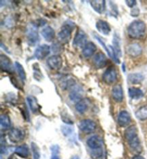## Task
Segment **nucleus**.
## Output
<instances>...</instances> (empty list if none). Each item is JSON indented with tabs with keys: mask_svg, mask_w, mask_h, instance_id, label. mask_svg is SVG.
Instances as JSON below:
<instances>
[{
	"mask_svg": "<svg viewBox=\"0 0 147 159\" xmlns=\"http://www.w3.org/2000/svg\"><path fill=\"white\" fill-rule=\"evenodd\" d=\"M125 138L127 140L130 148L133 151L140 152L141 151V146L138 137V130L136 126H130L126 130Z\"/></svg>",
	"mask_w": 147,
	"mask_h": 159,
	"instance_id": "obj_1",
	"label": "nucleus"
},
{
	"mask_svg": "<svg viewBox=\"0 0 147 159\" xmlns=\"http://www.w3.org/2000/svg\"><path fill=\"white\" fill-rule=\"evenodd\" d=\"M146 32V25L141 20H134L128 27V34L132 39H141Z\"/></svg>",
	"mask_w": 147,
	"mask_h": 159,
	"instance_id": "obj_2",
	"label": "nucleus"
},
{
	"mask_svg": "<svg viewBox=\"0 0 147 159\" xmlns=\"http://www.w3.org/2000/svg\"><path fill=\"white\" fill-rule=\"evenodd\" d=\"M76 25L71 20H67L64 23L61 30L58 32L57 37L59 41L62 44H67L71 38L72 32L73 31Z\"/></svg>",
	"mask_w": 147,
	"mask_h": 159,
	"instance_id": "obj_3",
	"label": "nucleus"
},
{
	"mask_svg": "<svg viewBox=\"0 0 147 159\" xmlns=\"http://www.w3.org/2000/svg\"><path fill=\"white\" fill-rule=\"evenodd\" d=\"M37 29H38V26L34 23H31L27 27L26 32L27 39L28 44L30 46L36 45L39 42V36Z\"/></svg>",
	"mask_w": 147,
	"mask_h": 159,
	"instance_id": "obj_4",
	"label": "nucleus"
},
{
	"mask_svg": "<svg viewBox=\"0 0 147 159\" xmlns=\"http://www.w3.org/2000/svg\"><path fill=\"white\" fill-rule=\"evenodd\" d=\"M62 58L59 55H55L50 57L47 60V64L51 70H59L62 67Z\"/></svg>",
	"mask_w": 147,
	"mask_h": 159,
	"instance_id": "obj_5",
	"label": "nucleus"
},
{
	"mask_svg": "<svg viewBox=\"0 0 147 159\" xmlns=\"http://www.w3.org/2000/svg\"><path fill=\"white\" fill-rule=\"evenodd\" d=\"M96 123L90 119H85L79 123V128L85 133H91L96 129Z\"/></svg>",
	"mask_w": 147,
	"mask_h": 159,
	"instance_id": "obj_6",
	"label": "nucleus"
},
{
	"mask_svg": "<svg viewBox=\"0 0 147 159\" xmlns=\"http://www.w3.org/2000/svg\"><path fill=\"white\" fill-rule=\"evenodd\" d=\"M86 143L93 151L101 150L103 147V141L99 135H92L88 138Z\"/></svg>",
	"mask_w": 147,
	"mask_h": 159,
	"instance_id": "obj_7",
	"label": "nucleus"
},
{
	"mask_svg": "<svg viewBox=\"0 0 147 159\" xmlns=\"http://www.w3.org/2000/svg\"><path fill=\"white\" fill-rule=\"evenodd\" d=\"M8 137L11 142L17 143L24 139L25 133L19 128H11L8 133Z\"/></svg>",
	"mask_w": 147,
	"mask_h": 159,
	"instance_id": "obj_8",
	"label": "nucleus"
},
{
	"mask_svg": "<svg viewBox=\"0 0 147 159\" xmlns=\"http://www.w3.org/2000/svg\"><path fill=\"white\" fill-rule=\"evenodd\" d=\"M117 80V72L113 67H108L103 75V80L106 84L114 83Z\"/></svg>",
	"mask_w": 147,
	"mask_h": 159,
	"instance_id": "obj_9",
	"label": "nucleus"
},
{
	"mask_svg": "<svg viewBox=\"0 0 147 159\" xmlns=\"http://www.w3.org/2000/svg\"><path fill=\"white\" fill-rule=\"evenodd\" d=\"M87 44V34L83 30H78L73 39V45L76 48H83Z\"/></svg>",
	"mask_w": 147,
	"mask_h": 159,
	"instance_id": "obj_10",
	"label": "nucleus"
},
{
	"mask_svg": "<svg viewBox=\"0 0 147 159\" xmlns=\"http://www.w3.org/2000/svg\"><path fill=\"white\" fill-rule=\"evenodd\" d=\"M50 47L48 44H41L37 47L34 51V57L39 60H44L50 53Z\"/></svg>",
	"mask_w": 147,
	"mask_h": 159,
	"instance_id": "obj_11",
	"label": "nucleus"
},
{
	"mask_svg": "<svg viewBox=\"0 0 147 159\" xmlns=\"http://www.w3.org/2000/svg\"><path fill=\"white\" fill-rule=\"evenodd\" d=\"M0 67L2 71L8 72V73H12V64H11V60L7 55H1L0 56Z\"/></svg>",
	"mask_w": 147,
	"mask_h": 159,
	"instance_id": "obj_12",
	"label": "nucleus"
},
{
	"mask_svg": "<svg viewBox=\"0 0 147 159\" xmlns=\"http://www.w3.org/2000/svg\"><path fill=\"white\" fill-rule=\"evenodd\" d=\"M83 95V90L80 86H75L71 89V92L69 93V98L71 101L78 102L82 100Z\"/></svg>",
	"mask_w": 147,
	"mask_h": 159,
	"instance_id": "obj_13",
	"label": "nucleus"
},
{
	"mask_svg": "<svg viewBox=\"0 0 147 159\" xmlns=\"http://www.w3.org/2000/svg\"><path fill=\"white\" fill-rule=\"evenodd\" d=\"M95 27H96L97 30L100 33L103 34L105 36L108 35L111 31L110 25L105 20H98L96 24H95Z\"/></svg>",
	"mask_w": 147,
	"mask_h": 159,
	"instance_id": "obj_14",
	"label": "nucleus"
},
{
	"mask_svg": "<svg viewBox=\"0 0 147 159\" xmlns=\"http://www.w3.org/2000/svg\"><path fill=\"white\" fill-rule=\"evenodd\" d=\"M126 51L130 57H136L142 53V48L138 43H133L126 47Z\"/></svg>",
	"mask_w": 147,
	"mask_h": 159,
	"instance_id": "obj_15",
	"label": "nucleus"
},
{
	"mask_svg": "<svg viewBox=\"0 0 147 159\" xmlns=\"http://www.w3.org/2000/svg\"><path fill=\"white\" fill-rule=\"evenodd\" d=\"M107 57L103 52H98L93 57V63L97 68L101 69L106 67L107 65Z\"/></svg>",
	"mask_w": 147,
	"mask_h": 159,
	"instance_id": "obj_16",
	"label": "nucleus"
},
{
	"mask_svg": "<svg viewBox=\"0 0 147 159\" xmlns=\"http://www.w3.org/2000/svg\"><path fill=\"white\" fill-rule=\"evenodd\" d=\"M131 121V118L130 114L129 112L126 111H121L118 116V123L121 127H126L129 125Z\"/></svg>",
	"mask_w": 147,
	"mask_h": 159,
	"instance_id": "obj_17",
	"label": "nucleus"
},
{
	"mask_svg": "<svg viewBox=\"0 0 147 159\" xmlns=\"http://www.w3.org/2000/svg\"><path fill=\"white\" fill-rule=\"evenodd\" d=\"M76 81L73 78L70 76H65L61 79L60 82V86L62 90H66L68 89H71L76 86Z\"/></svg>",
	"mask_w": 147,
	"mask_h": 159,
	"instance_id": "obj_18",
	"label": "nucleus"
},
{
	"mask_svg": "<svg viewBox=\"0 0 147 159\" xmlns=\"http://www.w3.org/2000/svg\"><path fill=\"white\" fill-rule=\"evenodd\" d=\"M41 34L47 42H52L55 38V32L50 26H46L42 30Z\"/></svg>",
	"mask_w": 147,
	"mask_h": 159,
	"instance_id": "obj_19",
	"label": "nucleus"
},
{
	"mask_svg": "<svg viewBox=\"0 0 147 159\" xmlns=\"http://www.w3.org/2000/svg\"><path fill=\"white\" fill-rule=\"evenodd\" d=\"M112 97L117 102H121L123 100V90L121 85H116L112 89Z\"/></svg>",
	"mask_w": 147,
	"mask_h": 159,
	"instance_id": "obj_20",
	"label": "nucleus"
},
{
	"mask_svg": "<svg viewBox=\"0 0 147 159\" xmlns=\"http://www.w3.org/2000/svg\"><path fill=\"white\" fill-rule=\"evenodd\" d=\"M97 47L95 44L92 43V42H89L85 44V46L83 48V55L86 58H88L91 57L94 55L95 52H96Z\"/></svg>",
	"mask_w": 147,
	"mask_h": 159,
	"instance_id": "obj_21",
	"label": "nucleus"
},
{
	"mask_svg": "<svg viewBox=\"0 0 147 159\" xmlns=\"http://www.w3.org/2000/svg\"><path fill=\"white\" fill-rule=\"evenodd\" d=\"M90 6L99 14L104 13L106 10V1L104 0H95V1H90Z\"/></svg>",
	"mask_w": 147,
	"mask_h": 159,
	"instance_id": "obj_22",
	"label": "nucleus"
},
{
	"mask_svg": "<svg viewBox=\"0 0 147 159\" xmlns=\"http://www.w3.org/2000/svg\"><path fill=\"white\" fill-rule=\"evenodd\" d=\"M121 37L117 32H115L113 34V48L115 50V52L117 55L118 57L119 58L122 56V52H121Z\"/></svg>",
	"mask_w": 147,
	"mask_h": 159,
	"instance_id": "obj_23",
	"label": "nucleus"
},
{
	"mask_svg": "<svg viewBox=\"0 0 147 159\" xmlns=\"http://www.w3.org/2000/svg\"><path fill=\"white\" fill-rule=\"evenodd\" d=\"M15 153L20 158H27L30 156V150L27 145H21L15 149Z\"/></svg>",
	"mask_w": 147,
	"mask_h": 159,
	"instance_id": "obj_24",
	"label": "nucleus"
},
{
	"mask_svg": "<svg viewBox=\"0 0 147 159\" xmlns=\"http://www.w3.org/2000/svg\"><path fill=\"white\" fill-rule=\"evenodd\" d=\"M89 104H90V101L88 99L85 98V99L80 100V101L76 102V111H78L79 113L83 114L88 110V107H89Z\"/></svg>",
	"mask_w": 147,
	"mask_h": 159,
	"instance_id": "obj_25",
	"label": "nucleus"
},
{
	"mask_svg": "<svg viewBox=\"0 0 147 159\" xmlns=\"http://www.w3.org/2000/svg\"><path fill=\"white\" fill-rule=\"evenodd\" d=\"M27 101L29 106L30 109L31 110L32 113H36L39 111V106L38 104V102L36 99V98H34L32 95H29L27 97Z\"/></svg>",
	"mask_w": 147,
	"mask_h": 159,
	"instance_id": "obj_26",
	"label": "nucleus"
},
{
	"mask_svg": "<svg viewBox=\"0 0 147 159\" xmlns=\"http://www.w3.org/2000/svg\"><path fill=\"white\" fill-rule=\"evenodd\" d=\"M144 77L143 75L141 73H138V72L129 74V76H128V80H129L130 83L133 84V85L140 84L144 80Z\"/></svg>",
	"mask_w": 147,
	"mask_h": 159,
	"instance_id": "obj_27",
	"label": "nucleus"
},
{
	"mask_svg": "<svg viewBox=\"0 0 147 159\" xmlns=\"http://www.w3.org/2000/svg\"><path fill=\"white\" fill-rule=\"evenodd\" d=\"M129 95L131 99L139 100L144 97V93L141 89L136 88H130L129 89Z\"/></svg>",
	"mask_w": 147,
	"mask_h": 159,
	"instance_id": "obj_28",
	"label": "nucleus"
},
{
	"mask_svg": "<svg viewBox=\"0 0 147 159\" xmlns=\"http://www.w3.org/2000/svg\"><path fill=\"white\" fill-rule=\"evenodd\" d=\"M0 124H1L2 130H8L11 127V120L8 115L3 114L0 118Z\"/></svg>",
	"mask_w": 147,
	"mask_h": 159,
	"instance_id": "obj_29",
	"label": "nucleus"
},
{
	"mask_svg": "<svg viewBox=\"0 0 147 159\" xmlns=\"http://www.w3.org/2000/svg\"><path fill=\"white\" fill-rule=\"evenodd\" d=\"M15 67L16 71L17 72L18 75L20 78V79L22 80V81L26 80V78H27L26 72H25V68L23 67L22 65H21L19 62H15Z\"/></svg>",
	"mask_w": 147,
	"mask_h": 159,
	"instance_id": "obj_30",
	"label": "nucleus"
},
{
	"mask_svg": "<svg viewBox=\"0 0 147 159\" xmlns=\"http://www.w3.org/2000/svg\"><path fill=\"white\" fill-rule=\"evenodd\" d=\"M136 117L140 120H145L147 119V106H142L137 110Z\"/></svg>",
	"mask_w": 147,
	"mask_h": 159,
	"instance_id": "obj_31",
	"label": "nucleus"
},
{
	"mask_svg": "<svg viewBox=\"0 0 147 159\" xmlns=\"http://www.w3.org/2000/svg\"><path fill=\"white\" fill-rule=\"evenodd\" d=\"M50 159H60V149L58 145H53L50 147Z\"/></svg>",
	"mask_w": 147,
	"mask_h": 159,
	"instance_id": "obj_32",
	"label": "nucleus"
},
{
	"mask_svg": "<svg viewBox=\"0 0 147 159\" xmlns=\"http://www.w3.org/2000/svg\"><path fill=\"white\" fill-rule=\"evenodd\" d=\"M32 147V156H33V158L32 159H40V151L37 146V145L34 143H31Z\"/></svg>",
	"mask_w": 147,
	"mask_h": 159,
	"instance_id": "obj_33",
	"label": "nucleus"
},
{
	"mask_svg": "<svg viewBox=\"0 0 147 159\" xmlns=\"http://www.w3.org/2000/svg\"><path fill=\"white\" fill-rule=\"evenodd\" d=\"M61 131L62 134L67 137L72 134V133L73 132V128L69 125H64L61 127Z\"/></svg>",
	"mask_w": 147,
	"mask_h": 159,
	"instance_id": "obj_34",
	"label": "nucleus"
},
{
	"mask_svg": "<svg viewBox=\"0 0 147 159\" xmlns=\"http://www.w3.org/2000/svg\"><path fill=\"white\" fill-rule=\"evenodd\" d=\"M62 43H53V46H52V50L53 52L55 53H60V52H62Z\"/></svg>",
	"mask_w": 147,
	"mask_h": 159,
	"instance_id": "obj_35",
	"label": "nucleus"
},
{
	"mask_svg": "<svg viewBox=\"0 0 147 159\" xmlns=\"http://www.w3.org/2000/svg\"><path fill=\"white\" fill-rule=\"evenodd\" d=\"M61 118H62V120L65 123L67 124V125H71V124L73 123V120H71V118H70L67 114H62Z\"/></svg>",
	"mask_w": 147,
	"mask_h": 159,
	"instance_id": "obj_36",
	"label": "nucleus"
},
{
	"mask_svg": "<svg viewBox=\"0 0 147 159\" xmlns=\"http://www.w3.org/2000/svg\"><path fill=\"white\" fill-rule=\"evenodd\" d=\"M126 4H127L128 7H129L131 8H134V7H135L136 5V1H135V0H126V1L125 2Z\"/></svg>",
	"mask_w": 147,
	"mask_h": 159,
	"instance_id": "obj_37",
	"label": "nucleus"
},
{
	"mask_svg": "<svg viewBox=\"0 0 147 159\" xmlns=\"http://www.w3.org/2000/svg\"><path fill=\"white\" fill-rule=\"evenodd\" d=\"M139 12L140 11L139 8H133L131 9V15L132 17H138Z\"/></svg>",
	"mask_w": 147,
	"mask_h": 159,
	"instance_id": "obj_38",
	"label": "nucleus"
},
{
	"mask_svg": "<svg viewBox=\"0 0 147 159\" xmlns=\"http://www.w3.org/2000/svg\"><path fill=\"white\" fill-rule=\"evenodd\" d=\"M131 159H145V158H144L143 157V156H139V155H137V156H134V157L131 158Z\"/></svg>",
	"mask_w": 147,
	"mask_h": 159,
	"instance_id": "obj_39",
	"label": "nucleus"
},
{
	"mask_svg": "<svg viewBox=\"0 0 147 159\" xmlns=\"http://www.w3.org/2000/svg\"><path fill=\"white\" fill-rule=\"evenodd\" d=\"M71 159H80V158H79L78 156H73V157H72Z\"/></svg>",
	"mask_w": 147,
	"mask_h": 159,
	"instance_id": "obj_40",
	"label": "nucleus"
}]
</instances>
